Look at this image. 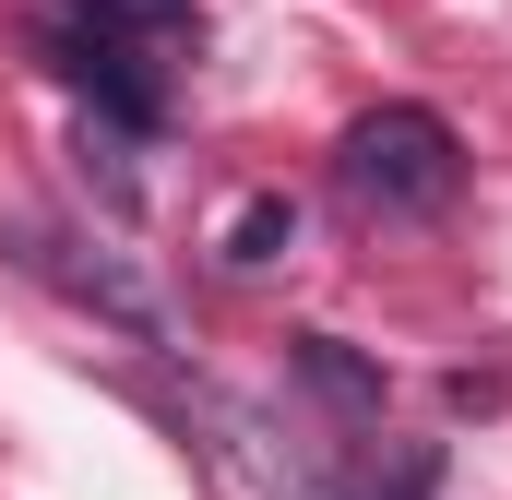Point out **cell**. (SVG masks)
I'll list each match as a JSON object with an SVG mask.
<instances>
[{
    "label": "cell",
    "mask_w": 512,
    "mask_h": 500,
    "mask_svg": "<svg viewBox=\"0 0 512 500\" xmlns=\"http://www.w3.org/2000/svg\"><path fill=\"white\" fill-rule=\"evenodd\" d=\"M334 191L370 215V227H417V215H453V191H465V143L441 108H370V120L334 143Z\"/></svg>",
    "instance_id": "obj_1"
},
{
    "label": "cell",
    "mask_w": 512,
    "mask_h": 500,
    "mask_svg": "<svg viewBox=\"0 0 512 500\" xmlns=\"http://www.w3.org/2000/svg\"><path fill=\"white\" fill-rule=\"evenodd\" d=\"M286 370H298L310 405H334L346 429H382V358H358L346 334H298V346H286Z\"/></svg>",
    "instance_id": "obj_3"
},
{
    "label": "cell",
    "mask_w": 512,
    "mask_h": 500,
    "mask_svg": "<svg viewBox=\"0 0 512 500\" xmlns=\"http://www.w3.org/2000/svg\"><path fill=\"white\" fill-rule=\"evenodd\" d=\"M215 250H227L239 274H262V262H286V250H298V203H286V191H251V203H227V227H215Z\"/></svg>",
    "instance_id": "obj_4"
},
{
    "label": "cell",
    "mask_w": 512,
    "mask_h": 500,
    "mask_svg": "<svg viewBox=\"0 0 512 500\" xmlns=\"http://www.w3.org/2000/svg\"><path fill=\"white\" fill-rule=\"evenodd\" d=\"M84 179H96V203H108V215H143V167H131V131L120 120H84Z\"/></svg>",
    "instance_id": "obj_5"
},
{
    "label": "cell",
    "mask_w": 512,
    "mask_h": 500,
    "mask_svg": "<svg viewBox=\"0 0 512 500\" xmlns=\"http://www.w3.org/2000/svg\"><path fill=\"white\" fill-rule=\"evenodd\" d=\"M12 250H24V274H48V286H60L72 310L120 322V334H143V346H167V334H179V322H167V298H155V286L131 274L120 250H96V239H60V227H24Z\"/></svg>",
    "instance_id": "obj_2"
}]
</instances>
